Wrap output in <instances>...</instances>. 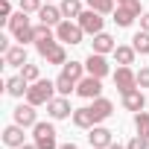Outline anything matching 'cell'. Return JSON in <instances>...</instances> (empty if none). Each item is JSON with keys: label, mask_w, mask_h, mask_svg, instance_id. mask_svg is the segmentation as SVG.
<instances>
[{"label": "cell", "mask_w": 149, "mask_h": 149, "mask_svg": "<svg viewBox=\"0 0 149 149\" xmlns=\"http://www.w3.org/2000/svg\"><path fill=\"white\" fill-rule=\"evenodd\" d=\"M6 24H9L12 35H15V38H18V41H21L24 47H26V41H35V26L29 24L26 12H15V15H12V18H9Z\"/></svg>", "instance_id": "cell-1"}, {"label": "cell", "mask_w": 149, "mask_h": 149, "mask_svg": "<svg viewBox=\"0 0 149 149\" xmlns=\"http://www.w3.org/2000/svg\"><path fill=\"white\" fill-rule=\"evenodd\" d=\"M56 94H58V91H56V82H50V79H38V82L29 85V91H26V102H32V105H47Z\"/></svg>", "instance_id": "cell-2"}, {"label": "cell", "mask_w": 149, "mask_h": 149, "mask_svg": "<svg viewBox=\"0 0 149 149\" xmlns=\"http://www.w3.org/2000/svg\"><path fill=\"white\" fill-rule=\"evenodd\" d=\"M32 143L38 149H58V140H56V126L53 123H35L32 126Z\"/></svg>", "instance_id": "cell-3"}, {"label": "cell", "mask_w": 149, "mask_h": 149, "mask_svg": "<svg viewBox=\"0 0 149 149\" xmlns=\"http://www.w3.org/2000/svg\"><path fill=\"white\" fill-rule=\"evenodd\" d=\"M82 35H85V29L79 24H73V21H61L56 26V38L61 44H82Z\"/></svg>", "instance_id": "cell-4"}, {"label": "cell", "mask_w": 149, "mask_h": 149, "mask_svg": "<svg viewBox=\"0 0 149 149\" xmlns=\"http://www.w3.org/2000/svg\"><path fill=\"white\" fill-rule=\"evenodd\" d=\"M76 94L85 97V100H97V97L102 94V79H100V76H91V73L82 76L79 85H76Z\"/></svg>", "instance_id": "cell-5"}, {"label": "cell", "mask_w": 149, "mask_h": 149, "mask_svg": "<svg viewBox=\"0 0 149 149\" xmlns=\"http://www.w3.org/2000/svg\"><path fill=\"white\" fill-rule=\"evenodd\" d=\"M85 70L91 73V76H108V73H111V64H108V58L102 56V53H91L88 58H85Z\"/></svg>", "instance_id": "cell-6"}, {"label": "cell", "mask_w": 149, "mask_h": 149, "mask_svg": "<svg viewBox=\"0 0 149 149\" xmlns=\"http://www.w3.org/2000/svg\"><path fill=\"white\" fill-rule=\"evenodd\" d=\"M47 114L53 117V120H64V117H73V108H70V100L67 97H53L50 102H47Z\"/></svg>", "instance_id": "cell-7"}, {"label": "cell", "mask_w": 149, "mask_h": 149, "mask_svg": "<svg viewBox=\"0 0 149 149\" xmlns=\"http://www.w3.org/2000/svg\"><path fill=\"white\" fill-rule=\"evenodd\" d=\"M114 85H117L120 94L137 88V73H134L132 67H117V70H114Z\"/></svg>", "instance_id": "cell-8"}, {"label": "cell", "mask_w": 149, "mask_h": 149, "mask_svg": "<svg viewBox=\"0 0 149 149\" xmlns=\"http://www.w3.org/2000/svg\"><path fill=\"white\" fill-rule=\"evenodd\" d=\"M88 140H91V149H108V146L114 143L111 129H105V126H94V129H88Z\"/></svg>", "instance_id": "cell-9"}, {"label": "cell", "mask_w": 149, "mask_h": 149, "mask_svg": "<svg viewBox=\"0 0 149 149\" xmlns=\"http://www.w3.org/2000/svg\"><path fill=\"white\" fill-rule=\"evenodd\" d=\"M79 26H82L88 35H97V32H102V15L94 12V9H85V12L79 15Z\"/></svg>", "instance_id": "cell-10"}, {"label": "cell", "mask_w": 149, "mask_h": 149, "mask_svg": "<svg viewBox=\"0 0 149 149\" xmlns=\"http://www.w3.org/2000/svg\"><path fill=\"white\" fill-rule=\"evenodd\" d=\"M15 123L24 126V129H32V126L38 123V117H35V105H32V102H26V105L21 102V105L15 108Z\"/></svg>", "instance_id": "cell-11"}, {"label": "cell", "mask_w": 149, "mask_h": 149, "mask_svg": "<svg viewBox=\"0 0 149 149\" xmlns=\"http://www.w3.org/2000/svg\"><path fill=\"white\" fill-rule=\"evenodd\" d=\"M123 105H126V111H143V105H146V97H143V91L140 88H132V91H126L123 94Z\"/></svg>", "instance_id": "cell-12"}, {"label": "cell", "mask_w": 149, "mask_h": 149, "mask_svg": "<svg viewBox=\"0 0 149 149\" xmlns=\"http://www.w3.org/2000/svg\"><path fill=\"white\" fill-rule=\"evenodd\" d=\"M3 64H9V67H24V64H26V47H24V44L9 47V50L3 53Z\"/></svg>", "instance_id": "cell-13"}, {"label": "cell", "mask_w": 149, "mask_h": 149, "mask_svg": "<svg viewBox=\"0 0 149 149\" xmlns=\"http://www.w3.org/2000/svg\"><path fill=\"white\" fill-rule=\"evenodd\" d=\"M91 111H94V120H97V123H102V120H108V117L114 114V102H111V100H105V97H97V100H94V105H91Z\"/></svg>", "instance_id": "cell-14"}, {"label": "cell", "mask_w": 149, "mask_h": 149, "mask_svg": "<svg viewBox=\"0 0 149 149\" xmlns=\"http://www.w3.org/2000/svg\"><path fill=\"white\" fill-rule=\"evenodd\" d=\"M3 143H6L9 149H18V146H24V126H18V123L6 126V129H3Z\"/></svg>", "instance_id": "cell-15"}, {"label": "cell", "mask_w": 149, "mask_h": 149, "mask_svg": "<svg viewBox=\"0 0 149 149\" xmlns=\"http://www.w3.org/2000/svg\"><path fill=\"white\" fill-rule=\"evenodd\" d=\"M73 126H76V129H94V126H97L91 105H85V108H73Z\"/></svg>", "instance_id": "cell-16"}, {"label": "cell", "mask_w": 149, "mask_h": 149, "mask_svg": "<svg viewBox=\"0 0 149 149\" xmlns=\"http://www.w3.org/2000/svg\"><path fill=\"white\" fill-rule=\"evenodd\" d=\"M38 18H41V24H47V26H58V24L64 21L61 9H58V6H50V3L38 9Z\"/></svg>", "instance_id": "cell-17"}, {"label": "cell", "mask_w": 149, "mask_h": 149, "mask_svg": "<svg viewBox=\"0 0 149 149\" xmlns=\"http://www.w3.org/2000/svg\"><path fill=\"white\" fill-rule=\"evenodd\" d=\"M91 44H94V50H91V53H102V56H105V53H114V50H117V44H114V38H111L108 32H97Z\"/></svg>", "instance_id": "cell-18"}, {"label": "cell", "mask_w": 149, "mask_h": 149, "mask_svg": "<svg viewBox=\"0 0 149 149\" xmlns=\"http://www.w3.org/2000/svg\"><path fill=\"white\" fill-rule=\"evenodd\" d=\"M26 91H29V82H26L24 76H12V79H6V94H9V97H18V100H21Z\"/></svg>", "instance_id": "cell-19"}, {"label": "cell", "mask_w": 149, "mask_h": 149, "mask_svg": "<svg viewBox=\"0 0 149 149\" xmlns=\"http://www.w3.org/2000/svg\"><path fill=\"white\" fill-rule=\"evenodd\" d=\"M134 18H137V12H134V9H129V6H117V9H114V24H117V26H123V29H126V26H132V24H134Z\"/></svg>", "instance_id": "cell-20"}, {"label": "cell", "mask_w": 149, "mask_h": 149, "mask_svg": "<svg viewBox=\"0 0 149 149\" xmlns=\"http://www.w3.org/2000/svg\"><path fill=\"white\" fill-rule=\"evenodd\" d=\"M134 56H137V50H134V47H126V44H117V50H114V58H117L120 67L134 64Z\"/></svg>", "instance_id": "cell-21"}, {"label": "cell", "mask_w": 149, "mask_h": 149, "mask_svg": "<svg viewBox=\"0 0 149 149\" xmlns=\"http://www.w3.org/2000/svg\"><path fill=\"white\" fill-rule=\"evenodd\" d=\"M76 79H70L67 76V73H58V76H56V91L61 94V97H70V91H76Z\"/></svg>", "instance_id": "cell-22"}, {"label": "cell", "mask_w": 149, "mask_h": 149, "mask_svg": "<svg viewBox=\"0 0 149 149\" xmlns=\"http://www.w3.org/2000/svg\"><path fill=\"white\" fill-rule=\"evenodd\" d=\"M61 15H64V21H70V18H79L85 9H82V3H79V0H61Z\"/></svg>", "instance_id": "cell-23"}, {"label": "cell", "mask_w": 149, "mask_h": 149, "mask_svg": "<svg viewBox=\"0 0 149 149\" xmlns=\"http://www.w3.org/2000/svg\"><path fill=\"white\" fill-rule=\"evenodd\" d=\"M132 47H134L140 56H149V32H146V29L134 32V35H132Z\"/></svg>", "instance_id": "cell-24"}, {"label": "cell", "mask_w": 149, "mask_h": 149, "mask_svg": "<svg viewBox=\"0 0 149 149\" xmlns=\"http://www.w3.org/2000/svg\"><path fill=\"white\" fill-rule=\"evenodd\" d=\"M61 73H67L70 79H76V82H79V79L85 76V61H67V64L61 67Z\"/></svg>", "instance_id": "cell-25"}, {"label": "cell", "mask_w": 149, "mask_h": 149, "mask_svg": "<svg viewBox=\"0 0 149 149\" xmlns=\"http://www.w3.org/2000/svg\"><path fill=\"white\" fill-rule=\"evenodd\" d=\"M44 58H47V64H67V53H64L61 41H58V44H56V47H53V50H50Z\"/></svg>", "instance_id": "cell-26"}, {"label": "cell", "mask_w": 149, "mask_h": 149, "mask_svg": "<svg viewBox=\"0 0 149 149\" xmlns=\"http://www.w3.org/2000/svg\"><path fill=\"white\" fill-rule=\"evenodd\" d=\"M88 9L100 15H114V0H88Z\"/></svg>", "instance_id": "cell-27"}, {"label": "cell", "mask_w": 149, "mask_h": 149, "mask_svg": "<svg viewBox=\"0 0 149 149\" xmlns=\"http://www.w3.org/2000/svg\"><path fill=\"white\" fill-rule=\"evenodd\" d=\"M134 129H137V134L149 137V111H137L134 114Z\"/></svg>", "instance_id": "cell-28"}, {"label": "cell", "mask_w": 149, "mask_h": 149, "mask_svg": "<svg viewBox=\"0 0 149 149\" xmlns=\"http://www.w3.org/2000/svg\"><path fill=\"white\" fill-rule=\"evenodd\" d=\"M21 76H24L29 85H32V82H38V64H29V61H26V64L21 67Z\"/></svg>", "instance_id": "cell-29"}, {"label": "cell", "mask_w": 149, "mask_h": 149, "mask_svg": "<svg viewBox=\"0 0 149 149\" xmlns=\"http://www.w3.org/2000/svg\"><path fill=\"white\" fill-rule=\"evenodd\" d=\"M56 44H58V38H47V41H35V50H38V53H41V58H44V56H47V53H50V50H53Z\"/></svg>", "instance_id": "cell-30"}, {"label": "cell", "mask_w": 149, "mask_h": 149, "mask_svg": "<svg viewBox=\"0 0 149 149\" xmlns=\"http://www.w3.org/2000/svg\"><path fill=\"white\" fill-rule=\"evenodd\" d=\"M126 149H149V137H143V134H134V137L126 143Z\"/></svg>", "instance_id": "cell-31"}, {"label": "cell", "mask_w": 149, "mask_h": 149, "mask_svg": "<svg viewBox=\"0 0 149 149\" xmlns=\"http://www.w3.org/2000/svg\"><path fill=\"white\" fill-rule=\"evenodd\" d=\"M47 38H56L53 29H50L47 24H38V26H35V41H47Z\"/></svg>", "instance_id": "cell-32"}, {"label": "cell", "mask_w": 149, "mask_h": 149, "mask_svg": "<svg viewBox=\"0 0 149 149\" xmlns=\"http://www.w3.org/2000/svg\"><path fill=\"white\" fill-rule=\"evenodd\" d=\"M38 9H41V0H21V12L32 15V12H38Z\"/></svg>", "instance_id": "cell-33"}, {"label": "cell", "mask_w": 149, "mask_h": 149, "mask_svg": "<svg viewBox=\"0 0 149 149\" xmlns=\"http://www.w3.org/2000/svg\"><path fill=\"white\" fill-rule=\"evenodd\" d=\"M12 18V0H0V21Z\"/></svg>", "instance_id": "cell-34"}, {"label": "cell", "mask_w": 149, "mask_h": 149, "mask_svg": "<svg viewBox=\"0 0 149 149\" xmlns=\"http://www.w3.org/2000/svg\"><path fill=\"white\" fill-rule=\"evenodd\" d=\"M137 85H140V88H149V67H143V70L137 73Z\"/></svg>", "instance_id": "cell-35"}, {"label": "cell", "mask_w": 149, "mask_h": 149, "mask_svg": "<svg viewBox=\"0 0 149 149\" xmlns=\"http://www.w3.org/2000/svg\"><path fill=\"white\" fill-rule=\"evenodd\" d=\"M117 6H129V9H134L140 15V0H117Z\"/></svg>", "instance_id": "cell-36"}, {"label": "cell", "mask_w": 149, "mask_h": 149, "mask_svg": "<svg viewBox=\"0 0 149 149\" xmlns=\"http://www.w3.org/2000/svg\"><path fill=\"white\" fill-rule=\"evenodd\" d=\"M140 29H146V32H149V12H143V15H140Z\"/></svg>", "instance_id": "cell-37"}, {"label": "cell", "mask_w": 149, "mask_h": 149, "mask_svg": "<svg viewBox=\"0 0 149 149\" xmlns=\"http://www.w3.org/2000/svg\"><path fill=\"white\" fill-rule=\"evenodd\" d=\"M6 50H9V38H6V35H0V53H6Z\"/></svg>", "instance_id": "cell-38"}, {"label": "cell", "mask_w": 149, "mask_h": 149, "mask_svg": "<svg viewBox=\"0 0 149 149\" xmlns=\"http://www.w3.org/2000/svg\"><path fill=\"white\" fill-rule=\"evenodd\" d=\"M58 149H79V146H76V143H61Z\"/></svg>", "instance_id": "cell-39"}, {"label": "cell", "mask_w": 149, "mask_h": 149, "mask_svg": "<svg viewBox=\"0 0 149 149\" xmlns=\"http://www.w3.org/2000/svg\"><path fill=\"white\" fill-rule=\"evenodd\" d=\"M18 149H38L35 143H24V146H18Z\"/></svg>", "instance_id": "cell-40"}, {"label": "cell", "mask_w": 149, "mask_h": 149, "mask_svg": "<svg viewBox=\"0 0 149 149\" xmlns=\"http://www.w3.org/2000/svg\"><path fill=\"white\" fill-rule=\"evenodd\" d=\"M108 149H126V146H120V143H111V146H108Z\"/></svg>", "instance_id": "cell-41"}]
</instances>
